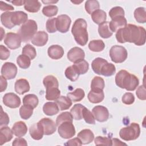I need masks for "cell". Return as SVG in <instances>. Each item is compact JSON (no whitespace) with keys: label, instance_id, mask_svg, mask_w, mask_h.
I'll return each mask as SVG.
<instances>
[{"label":"cell","instance_id":"obj_11","mask_svg":"<svg viewBox=\"0 0 146 146\" xmlns=\"http://www.w3.org/2000/svg\"><path fill=\"white\" fill-rule=\"evenodd\" d=\"M17 74V67L11 62L5 63L1 68V75L7 80L14 79Z\"/></svg>","mask_w":146,"mask_h":146},{"label":"cell","instance_id":"obj_12","mask_svg":"<svg viewBox=\"0 0 146 146\" xmlns=\"http://www.w3.org/2000/svg\"><path fill=\"white\" fill-rule=\"evenodd\" d=\"M3 104L11 108H18L21 104L20 98L13 92L7 93L3 97Z\"/></svg>","mask_w":146,"mask_h":146},{"label":"cell","instance_id":"obj_27","mask_svg":"<svg viewBox=\"0 0 146 146\" xmlns=\"http://www.w3.org/2000/svg\"><path fill=\"white\" fill-rule=\"evenodd\" d=\"M98 33L103 38H108L112 35L113 33L111 31L109 26V22H104L99 25Z\"/></svg>","mask_w":146,"mask_h":146},{"label":"cell","instance_id":"obj_44","mask_svg":"<svg viewBox=\"0 0 146 146\" xmlns=\"http://www.w3.org/2000/svg\"><path fill=\"white\" fill-rule=\"evenodd\" d=\"M105 84L104 79L100 76H95L91 81V90H103L104 88Z\"/></svg>","mask_w":146,"mask_h":146},{"label":"cell","instance_id":"obj_51","mask_svg":"<svg viewBox=\"0 0 146 146\" xmlns=\"http://www.w3.org/2000/svg\"><path fill=\"white\" fill-rule=\"evenodd\" d=\"M46 29L50 33H55L57 30L56 25V18H50L46 22Z\"/></svg>","mask_w":146,"mask_h":146},{"label":"cell","instance_id":"obj_1","mask_svg":"<svg viewBox=\"0 0 146 146\" xmlns=\"http://www.w3.org/2000/svg\"><path fill=\"white\" fill-rule=\"evenodd\" d=\"M116 38L117 42L121 43L129 42L137 46H142L145 43L146 31L143 27L128 24L116 31Z\"/></svg>","mask_w":146,"mask_h":146},{"label":"cell","instance_id":"obj_59","mask_svg":"<svg viewBox=\"0 0 146 146\" xmlns=\"http://www.w3.org/2000/svg\"><path fill=\"white\" fill-rule=\"evenodd\" d=\"M0 86H1V92L4 91L7 86V82L6 81V79L4 78L3 76H0Z\"/></svg>","mask_w":146,"mask_h":146},{"label":"cell","instance_id":"obj_64","mask_svg":"<svg viewBox=\"0 0 146 146\" xmlns=\"http://www.w3.org/2000/svg\"><path fill=\"white\" fill-rule=\"evenodd\" d=\"M83 1L82 0V1H80V2H75V1H71V2H72V3H76V4H79V3H81V2H82Z\"/></svg>","mask_w":146,"mask_h":146},{"label":"cell","instance_id":"obj_45","mask_svg":"<svg viewBox=\"0 0 146 146\" xmlns=\"http://www.w3.org/2000/svg\"><path fill=\"white\" fill-rule=\"evenodd\" d=\"M73 117L70 112H64L61 113L58 116L56 119V124L57 126H59L61 123L64 121H71L72 122Z\"/></svg>","mask_w":146,"mask_h":146},{"label":"cell","instance_id":"obj_46","mask_svg":"<svg viewBox=\"0 0 146 146\" xmlns=\"http://www.w3.org/2000/svg\"><path fill=\"white\" fill-rule=\"evenodd\" d=\"M58 11V8L55 5H48L43 7L42 9V13L44 15L51 17L57 14Z\"/></svg>","mask_w":146,"mask_h":146},{"label":"cell","instance_id":"obj_63","mask_svg":"<svg viewBox=\"0 0 146 146\" xmlns=\"http://www.w3.org/2000/svg\"><path fill=\"white\" fill-rule=\"evenodd\" d=\"M1 30H2V32H1V40H2V39L3 37V36L2 34L4 33V31H3V29L2 27H1Z\"/></svg>","mask_w":146,"mask_h":146},{"label":"cell","instance_id":"obj_17","mask_svg":"<svg viewBox=\"0 0 146 146\" xmlns=\"http://www.w3.org/2000/svg\"><path fill=\"white\" fill-rule=\"evenodd\" d=\"M48 34L43 31H39L36 32L32 39L31 43L36 46L40 47L44 46L48 41Z\"/></svg>","mask_w":146,"mask_h":146},{"label":"cell","instance_id":"obj_22","mask_svg":"<svg viewBox=\"0 0 146 146\" xmlns=\"http://www.w3.org/2000/svg\"><path fill=\"white\" fill-rule=\"evenodd\" d=\"M88 99L92 103H99L102 102L104 98L103 90H91L88 94Z\"/></svg>","mask_w":146,"mask_h":146},{"label":"cell","instance_id":"obj_29","mask_svg":"<svg viewBox=\"0 0 146 146\" xmlns=\"http://www.w3.org/2000/svg\"><path fill=\"white\" fill-rule=\"evenodd\" d=\"M91 18L92 21L95 23L100 25L106 21L107 15L104 11L98 9L95 10L91 14Z\"/></svg>","mask_w":146,"mask_h":146},{"label":"cell","instance_id":"obj_43","mask_svg":"<svg viewBox=\"0 0 146 146\" xmlns=\"http://www.w3.org/2000/svg\"><path fill=\"white\" fill-rule=\"evenodd\" d=\"M99 7V3L96 0H88L85 3V9L86 11L91 15L94 11L98 10Z\"/></svg>","mask_w":146,"mask_h":146},{"label":"cell","instance_id":"obj_40","mask_svg":"<svg viewBox=\"0 0 146 146\" xmlns=\"http://www.w3.org/2000/svg\"><path fill=\"white\" fill-rule=\"evenodd\" d=\"M64 74L66 78L72 82L76 81L80 75L73 65L68 67L66 69Z\"/></svg>","mask_w":146,"mask_h":146},{"label":"cell","instance_id":"obj_8","mask_svg":"<svg viewBox=\"0 0 146 146\" xmlns=\"http://www.w3.org/2000/svg\"><path fill=\"white\" fill-rule=\"evenodd\" d=\"M58 133L61 137L69 139L75 135V129L72 122L64 121L58 126Z\"/></svg>","mask_w":146,"mask_h":146},{"label":"cell","instance_id":"obj_53","mask_svg":"<svg viewBox=\"0 0 146 146\" xmlns=\"http://www.w3.org/2000/svg\"><path fill=\"white\" fill-rule=\"evenodd\" d=\"M9 117L7 113L3 111L2 107H1V120H0V126L2 127V126L7 125L9 123Z\"/></svg>","mask_w":146,"mask_h":146},{"label":"cell","instance_id":"obj_47","mask_svg":"<svg viewBox=\"0 0 146 146\" xmlns=\"http://www.w3.org/2000/svg\"><path fill=\"white\" fill-rule=\"evenodd\" d=\"M22 54L29 56L30 59H34L36 56L35 48L30 44L25 45L22 48Z\"/></svg>","mask_w":146,"mask_h":146},{"label":"cell","instance_id":"obj_55","mask_svg":"<svg viewBox=\"0 0 146 146\" xmlns=\"http://www.w3.org/2000/svg\"><path fill=\"white\" fill-rule=\"evenodd\" d=\"M10 56V51L4 46H0V58L1 60H6Z\"/></svg>","mask_w":146,"mask_h":146},{"label":"cell","instance_id":"obj_41","mask_svg":"<svg viewBox=\"0 0 146 146\" xmlns=\"http://www.w3.org/2000/svg\"><path fill=\"white\" fill-rule=\"evenodd\" d=\"M107 61L105 60L103 58H95L91 63V67L96 74L98 75H100V70L102 68V67L103 64H104L106 63H107Z\"/></svg>","mask_w":146,"mask_h":146},{"label":"cell","instance_id":"obj_37","mask_svg":"<svg viewBox=\"0 0 146 146\" xmlns=\"http://www.w3.org/2000/svg\"><path fill=\"white\" fill-rule=\"evenodd\" d=\"M134 17L138 23H144L146 22V12L144 7H140L135 9Z\"/></svg>","mask_w":146,"mask_h":146},{"label":"cell","instance_id":"obj_36","mask_svg":"<svg viewBox=\"0 0 146 146\" xmlns=\"http://www.w3.org/2000/svg\"><path fill=\"white\" fill-rule=\"evenodd\" d=\"M39 100L38 97L34 94H28L23 98V104L29 105L34 108H36L38 104Z\"/></svg>","mask_w":146,"mask_h":146},{"label":"cell","instance_id":"obj_23","mask_svg":"<svg viewBox=\"0 0 146 146\" xmlns=\"http://www.w3.org/2000/svg\"><path fill=\"white\" fill-rule=\"evenodd\" d=\"M27 14L22 11H17L13 12L11 15L12 23L15 25H20L25 23L27 21Z\"/></svg>","mask_w":146,"mask_h":146},{"label":"cell","instance_id":"obj_5","mask_svg":"<svg viewBox=\"0 0 146 146\" xmlns=\"http://www.w3.org/2000/svg\"><path fill=\"white\" fill-rule=\"evenodd\" d=\"M38 26L36 22L32 19L27 20L20 27L18 31L22 41L23 42H28L32 39L34 35L36 33Z\"/></svg>","mask_w":146,"mask_h":146},{"label":"cell","instance_id":"obj_30","mask_svg":"<svg viewBox=\"0 0 146 146\" xmlns=\"http://www.w3.org/2000/svg\"><path fill=\"white\" fill-rule=\"evenodd\" d=\"M55 102L61 111L67 110L72 106V100L68 96H61L55 100Z\"/></svg>","mask_w":146,"mask_h":146},{"label":"cell","instance_id":"obj_57","mask_svg":"<svg viewBox=\"0 0 146 146\" xmlns=\"http://www.w3.org/2000/svg\"><path fill=\"white\" fill-rule=\"evenodd\" d=\"M64 145H82V143L80 141V140L78 137H75L72 139L69 140L64 144Z\"/></svg>","mask_w":146,"mask_h":146},{"label":"cell","instance_id":"obj_61","mask_svg":"<svg viewBox=\"0 0 146 146\" xmlns=\"http://www.w3.org/2000/svg\"><path fill=\"white\" fill-rule=\"evenodd\" d=\"M112 145H114V144L115 143H116L115 145H127L125 143H122L121 142L120 140H119V139H116V138H114V139H112Z\"/></svg>","mask_w":146,"mask_h":146},{"label":"cell","instance_id":"obj_4","mask_svg":"<svg viewBox=\"0 0 146 146\" xmlns=\"http://www.w3.org/2000/svg\"><path fill=\"white\" fill-rule=\"evenodd\" d=\"M43 83L46 89L45 98L47 100H56L60 97V91L58 88V80L54 76H46L43 79Z\"/></svg>","mask_w":146,"mask_h":146},{"label":"cell","instance_id":"obj_21","mask_svg":"<svg viewBox=\"0 0 146 146\" xmlns=\"http://www.w3.org/2000/svg\"><path fill=\"white\" fill-rule=\"evenodd\" d=\"M11 131L17 137H22L27 133V127L24 122L19 121L14 123Z\"/></svg>","mask_w":146,"mask_h":146},{"label":"cell","instance_id":"obj_34","mask_svg":"<svg viewBox=\"0 0 146 146\" xmlns=\"http://www.w3.org/2000/svg\"><path fill=\"white\" fill-rule=\"evenodd\" d=\"M67 96L73 102H76L82 100L84 96V91L82 88H77L74 91L67 94Z\"/></svg>","mask_w":146,"mask_h":146},{"label":"cell","instance_id":"obj_25","mask_svg":"<svg viewBox=\"0 0 146 146\" xmlns=\"http://www.w3.org/2000/svg\"><path fill=\"white\" fill-rule=\"evenodd\" d=\"M43 112L47 116H52L58 113L59 108L56 102H47L43 107Z\"/></svg>","mask_w":146,"mask_h":146},{"label":"cell","instance_id":"obj_38","mask_svg":"<svg viewBox=\"0 0 146 146\" xmlns=\"http://www.w3.org/2000/svg\"><path fill=\"white\" fill-rule=\"evenodd\" d=\"M73 66L80 75L86 74L88 71L89 68L88 63L84 59H82L74 63Z\"/></svg>","mask_w":146,"mask_h":146},{"label":"cell","instance_id":"obj_26","mask_svg":"<svg viewBox=\"0 0 146 146\" xmlns=\"http://www.w3.org/2000/svg\"><path fill=\"white\" fill-rule=\"evenodd\" d=\"M13 132L8 127H2L0 129V144L10 141L13 138Z\"/></svg>","mask_w":146,"mask_h":146},{"label":"cell","instance_id":"obj_49","mask_svg":"<svg viewBox=\"0 0 146 146\" xmlns=\"http://www.w3.org/2000/svg\"><path fill=\"white\" fill-rule=\"evenodd\" d=\"M95 144L96 145H112V139L107 137L97 136L94 140Z\"/></svg>","mask_w":146,"mask_h":146},{"label":"cell","instance_id":"obj_18","mask_svg":"<svg viewBox=\"0 0 146 146\" xmlns=\"http://www.w3.org/2000/svg\"><path fill=\"white\" fill-rule=\"evenodd\" d=\"M30 88L29 83L25 79H19L15 83V91L19 95H23L25 93L29 92Z\"/></svg>","mask_w":146,"mask_h":146},{"label":"cell","instance_id":"obj_52","mask_svg":"<svg viewBox=\"0 0 146 146\" xmlns=\"http://www.w3.org/2000/svg\"><path fill=\"white\" fill-rule=\"evenodd\" d=\"M122 102L127 105L132 104L135 101V96L132 93L126 92L122 96Z\"/></svg>","mask_w":146,"mask_h":146},{"label":"cell","instance_id":"obj_39","mask_svg":"<svg viewBox=\"0 0 146 146\" xmlns=\"http://www.w3.org/2000/svg\"><path fill=\"white\" fill-rule=\"evenodd\" d=\"M34 108L29 105L23 104L19 109V114L22 119L27 120L29 119L33 113Z\"/></svg>","mask_w":146,"mask_h":146},{"label":"cell","instance_id":"obj_15","mask_svg":"<svg viewBox=\"0 0 146 146\" xmlns=\"http://www.w3.org/2000/svg\"><path fill=\"white\" fill-rule=\"evenodd\" d=\"M67 56L70 61L75 63L79 60L84 59L85 53L80 47H74L69 50Z\"/></svg>","mask_w":146,"mask_h":146},{"label":"cell","instance_id":"obj_9","mask_svg":"<svg viewBox=\"0 0 146 146\" xmlns=\"http://www.w3.org/2000/svg\"><path fill=\"white\" fill-rule=\"evenodd\" d=\"M21 39L17 33H8L4 39L5 44L10 49L14 50L19 48L21 44Z\"/></svg>","mask_w":146,"mask_h":146},{"label":"cell","instance_id":"obj_62","mask_svg":"<svg viewBox=\"0 0 146 146\" xmlns=\"http://www.w3.org/2000/svg\"><path fill=\"white\" fill-rule=\"evenodd\" d=\"M42 2L44 3H56L58 2V1H42Z\"/></svg>","mask_w":146,"mask_h":146},{"label":"cell","instance_id":"obj_20","mask_svg":"<svg viewBox=\"0 0 146 146\" xmlns=\"http://www.w3.org/2000/svg\"><path fill=\"white\" fill-rule=\"evenodd\" d=\"M49 57L53 59H59L64 55V50L59 45H52L48 47L47 51Z\"/></svg>","mask_w":146,"mask_h":146},{"label":"cell","instance_id":"obj_35","mask_svg":"<svg viewBox=\"0 0 146 146\" xmlns=\"http://www.w3.org/2000/svg\"><path fill=\"white\" fill-rule=\"evenodd\" d=\"M105 47V44L103 40H92L88 44V48L90 50L94 52H100L104 50Z\"/></svg>","mask_w":146,"mask_h":146},{"label":"cell","instance_id":"obj_3","mask_svg":"<svg viewBox=\"0 0 146 146\" xmlns=\"http://www.w3.org/2000/svg\"><path fill=\"white\" fill-rule=\"evenodd\" d=\"M86 21L82 18H78L74 23L71 32L76 42L80 46H85L88 40Z\"/></svg>","mask_w":146,"mask_h":146},{"label":"cell","instance_id":"obj_19","mask_svg":"<svg viewBox=\"0 0 146 146\" xmlns=\"http://www.w3.org/2000/svg\"><path fill=\"white\" fill-rule=\"evenodd\" d=\"M29 133L31 137L36 140L42 139L44 135L43 129L39 122L34 124L30 127Z\"/></svg>","mask_w":146,"mask_h":146},{"label":"cell","instance_id":"obj_7","mask_svg":"<svg viewBox=\"0 0 146 146\" xmlns=\"http://www.w3.org/2000/svg\"><path fill=\"white\" fill-rule=\"evenodd\" d=\"M127 50L121 46H113L110 50V56L111 60L116 63L124 62L127 58Z\"/></svg>","mask_w":146,"mask_h":146},{"label":"cell","instance_id":"obj_56","mask_svg":"<svg viewBox=\"0 0 146 146\" xmlns=\"http://www.w3.org/2000/svg\"><path fill=\"white\" fill-rule=\"evenodd\" d=\"M12 145L13 146H17V145H27V143L26 142V140L23 139L21 137H18L16 139H15V140L13 141Z\"/></svg>","mask_w":146,"mask_h":146},{"label":"cell","instance_id":"obj_31","mask_svg":"<svg viewBox=\"0 0 146 146\" xmlns=\"http://www.w3.org/2000/svg\"><path fill=\"white\" fill-rule=\"evenodd\" d=\"M85 107L81 104H76L70 110L73 119L79 120L83 118V110Z\"/></svg>","mask_w":146,"mask_h":146},{"label":"cell","instance_id":"obj_42","mask_svg":"<svg viewBox=\"0 0 146 146\" xmlns=\"http://www.w3.org/2000/svg\"><path fill=\"white\" fill-rule=\"evenodd\" d=\"M17 62L19 67L23 69H26L30 66L31 59L29 56L22 54L17 57Z\"/></svg>","mask_w":146,"mask_h":146},{"label":"cell","instance_id":"obj_24","mask_svg":"<svg viewBox=\"0 0 146 146\" xmlns=\"http://www.w3.org/2000/svg\"><path fill=\"white\" fill-rule=\"evenodd\" d=\"M81 141L82 144H88L94 139L93 132L88 129H84L80 131L77 136Z\"/></svg>","mask_w":146,"mask_h":146},{"label":"cell","instance_id":"obj_16","mask_svg":"<svg viewBox=\"0 0 146 146\" xmlns=\"http://www.w3.org/2000/svg\"><path fill=\"white\" fill-rule=\"evenodd\" d=\"M127 25V22L124 16H119L111 19L109 22L111 31L116 32L118 30L125 27Z\"/></svg>","mask_w":146,"mask_h":146},{"label":"cell","instance_id":"obj_58","mask_svg":"<svg viewBox=\"0 0 146 146\" xmlns=\"http://www.w3.org/2000/svg\"><path fill=\"white\" fill-rule=\"evenodd\" d=\"M0 9L1 11H10L14 9V7L3 1L0 2Z\"/></svg>","mask_w":146,"mask_h":146},{"label":"cell","instance_id":"obj_50","mask_svg":"<svg viewBox=\"0 0 146 146\" xmlns=\"http://www.w3.org/2000/svg\"><path fill=\"white\" fill-rule=\"evenodd\" d=\"M109 15L111 19L119 16H124V11L121 7L116 6L110 10Z\"/></svg>","mask_w":146,"mask_h":146},{"label":"cell","instance_id":"obj_33","mask_svg":"<svg viewBox=\"0 0 146 146\" xmlns=\"http://www.w3.org/2000/svg\"><path fill=\"white\" fill-rule=\"evenodd\" d=\"M115 72L116 68L115 65L107 62L102 67L100 74L105 76H110L113 75Z\"/></svg>","mask_w":146,"mask_h":146},{"label":"cell","instance_id":"obj_32","mask_svg":"<svg viewBox=\"0 0 146 146\" xmlns=\"http://www.w3.org/2000/svg\"><path fill=\"white\" fill-rule=\"evenodd\" d=\"M13 12L6 11L1 15V21L2 24L6 28L11 29L15 26L11 21V15Z\"/></svg>","mask_w":146,"mask_h":146},{"label":"cell","instance_id":"obj_28","mask_svg":"<svg viewBox=\"0 0 146 146\" xmlns=\"http://www.w3.org/2000/svg\"><path fill=\"white\" fill-rule=\"evenodd\" d=\"M41 6V4L38 1L27 0L25 1L24 8L25 9L30 13L38 12Z\"/></svg>","mask_w":146,"mask_h":146},{"label":"cell","instance_id":"obj_13","mask_svg":"<svg viewBox=\"0 0 146 146\" xmlns=\"http://www.w3.org/2000/svg\"><path fill=\"white\" fill-rule=\"evenodd\" d=\"M92 112L95 120L99 122L106 121L109 117L108 109L103 106H96L94 107Z\"/></svg>","mask_w":146,"mask_h":146},{"label":"cell","instance_id":"obj_10","mask_svg":"<svg viewBox=\"0 0 146 146\" xmlns=\"http://www.w3.org/2000/svg\"><path fill=\"white\" fill-rule=\"evenodd\" d=\"M71 23V18L67 15L62 14L56 18L57 30L62 33H65L68 31Z\"/></svg>","mask_w":146,"mask_h":146},{"label":"cell","instance_id":"obj_14","mask_svg":"<svg viewBox=\"0 0 146 146\" xmlns=\"http://www.w3.org/2000/svg\"><path fill=\"white\" fill-rule=\"evenodd\" d=\"M38 122L41 125L45 135H52L56 129V124L52 120L49 118H43Z\"/></svg>","mask_w":146,"mask_h":146},{"label":"cell","instance_id":"obj_2","mask_svg":"<svg viewBox=\"0 0 146 146\" xmlns=\"http://www.w3.org/2000/svg\"><path fill=\"white\" fill-rule=\"evenodd\" d=\"M116 85L127 91L135 90L139 84V80L137 76L131 74L126 70L119 71L115 76Z\"/></svg>","mask_w":146,"mask_h":146},{"label":"cell","instance_id":"obj_48","mask_svg":"<svg viewBox=\"0 0 146 146\" xmlns=\"http://www.w3.org/2000/svg\"><path fill=\"white\" fill-rule=\"evenodd\" d=\"M83 118L88 124H94L95 123V119L92 113L86 107H84L83 110Z\"/></svg>","mask_w":146,"mask_h":146},{"label":"cell","instance_id":"obj_54","mask_svg":"<svg viewBox=\"0 0 146 146\" xmlns=\"http://www.w3.org/2000/svg\"><path fill=\"white\" fill-rule=\"evenodd\" d=\"M136 94L139 99L143 100H145L146 99V90H145V87L143 85L139 86L136 91Z\"/></svg>","mask_w":146,"mask_h":146},{"label":"cell","instance_id":"obj_60","mask_svg":"<svg viewBox=\"0 0 146 146\" xmlns=\"http://www.w3.org/2000/svg\"><path fill=\"white\" fill-rule=\"evenodd\" d=\"M9 2L12 3L13 4H14L15 6H22V5H24V3H25V1L15 0V1H9Z\"/></svg>","mask_w":146,"mask_h":146},{"label":"cell","instance_id":"obj_6","mask_svg":"<svg viewBox=\"0 0 146 146\" xmlns=\"http://www.w3.org/2000/svg\"><path fill=\"white\" fill-rule=\"evenodd\" d=\"M140 134V128L138 124L131 123L129 126L122 128L119 132L120 137L125 141L136 140Z\"/></svg>","mask_w":146,"mask_h":146}]
</instances>
